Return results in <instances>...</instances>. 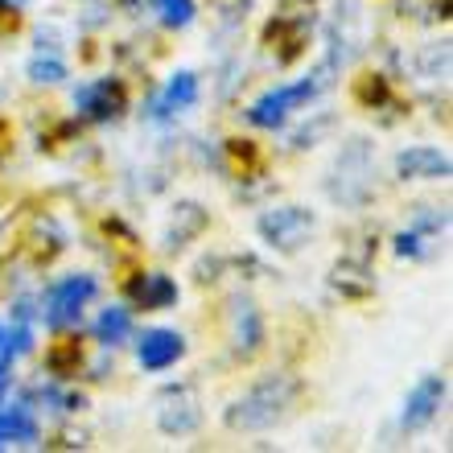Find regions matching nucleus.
Here are the masks:
<instances>
[{
	"label": "nucleus",
	"instance_id": "1",
	"mask_svg": "<svg viewBox=\"0 0 453 453\" xmlns=\"http://www.w3.org/2000/svg\"><path fill=\"white\" fill-rule=\"evenodd\" d=\"M301 400H305V383L297 375H264L239 400L226 404L223 425L231 433H268L288 417H297Z\"/></svg>",
	"mask_w": 453,
	"mask_h": 453
},
{
	"label": "nucleus",
	"instance_id": "2",
	"mask_svg": "<svg viewBox=\"0 0 453 453\" xmlns=\"http://www.w3.org/2000/svg\"><path fill=\"white\" fill-rule=\"evenodd\" d=\"M203 425V395L190 383H169L157 395V429L165 437H190Z\"/></svg>",
	"mask_w": 453,
	"mask_h": 453
},
{
	"label": "nucleus",
	"instance_id": "3",
	"mask_svg": "<svg viewBox=\"0 0 453 453\" xmlns=\"http://www.w3.org/2000/svg\"><path fill=\"white\" fill-rule=\"evenodd\" d=\"M313 226H318V219H313V211H305V206H276V211L260 215L256 231H260V239L268 243V248L301 251L305 248V239L313 235Z\"/></svg>",
	"mask_w": 453,
	"mask_h": 453
},
{
	"label": "nucleus",
	"instance_id": "4",
	"mask_svg": "<svg viewBox=\"0 0 453 453\" xmlns=\"http://www.w3.org/2000/svg\"><path fill=\"white\" fill-rule=\"evenodd\" d=\"M96 297V276H62L58 285L46 293V326L66 330L83 318V305Z\"/></svg>",
	"mask_w": 453,
	"mask_h": 453
},
{
	"label": "nucleus",
	"instance_id": "5",
	"mask_svg": "<svg viewBox=\"0 0 453 453\" xmlns=\"http://www.w3.org/2000/svg\"><path fill=\"white\" fill-rule=\"evenodd\" d=\"M313 91H318V83H293V87H276V91H268V96H260L256 104H251L248 119L256 124V128H280L288 119V111H297L301 104H310Z\"/></svg>",
	"mask_w": 453,
	"mask_h": 453
},
{
	"label": "nucleus",
	"instance_id": "6",
	"mask_svg": "<svg viewBox=\"0 0 453 453\" xmlns=\"http://www.w3.org/2000/svg\"><path fill=\"white\" fill-rule=\"evenodd\" d=\"M264 46L276 54L280 66L297 62L310 46V17H297V12H276L273 21L264 25Z\"/></svg>",
	"mask_w": 453,
	"mask_h": 453
},
{
	"label": "nucleus",
	"instance_id": "7",
	"mask_svg": "<svg viewBox=\"0 0 453 453\" xmlns=\"http://www.w3.org/2000/svg\"><path fill=\"white\" fill-rule=\"evenodd\" d=\"M74 108L83 111L87 119H116L128 111V87L119 83V79H96V83H87L74 91Z\"/></svg>",
	"mask_w": 453,
	"mask_h": 453
},
{
	"label": "nucleus",
	"instance_id": "8",
	"mask_svg": "<svg viewBox=\"0 0 453 453\" xmlns=\"http://www.w3.org/2000/svg\"><path fill=\"white\" fill-rule=\"evenodd\" d=\"M445 380L441 375H425V380L412 388V395H408V404H404V429L408 433H417L425 429V425H433L437 420V412H441L445 404Z\"/></svg>",
	"mask_w": 453,
	"mask_h": 453
},
{
	"label": "nucleus",
	"instance_id": "9",
	"mask_svg": "<svg viewBox=\"0 0 453 453\" xmlns=\"http://www.w3.org/2000/svg\"><path fill=\"white\" fill-rule=\"evenodd\" d=\"M181 355H186V338L178 330H144L136 342V358L144 371H169Z\"/></svg>",
	"mask_w": 453,
	"mask_h": 453
},
{
	"label": "nucleus",
	"instance_id": "10",
	"mask_svg": "<svg viewBox=\"0 0 453 453\" xmlns=\"http://www.w3.org/2000/svg\"><path fill=\"white\" fill-rule=\"evenodd\" d=\"M395 173L404 181H437V178H449L453 165L441 149L417 144V149H404V153L395 157Z\"/></svg>",
	"mask_w": 453,
	"mask_h": 453
},
{
	"label": "nucleus",
	"instance_id": "11",
	"mask_svg": "<svg viewBox=\"0 0 453 453\" xmlns=\"http://www.w3.org/2000/svg\"><path fill=\"white\" fill-rule=\"evenodd\" d=\"M128 297L141 305L144 313H157V310H169L173 301H178V285L169 280L165 273H136L128 280Z\"/></svg>",
	"mask_w": 453,
	"mask_h": 453
},
{
	"label": "nucleus",
	"instance_id": "12",
	"mask_svg": "<svg viewBox=\"0 0 453 453\" xmlns=\"http://www.w3.org/2000/svg\"><path fill=\"white\" fill-rule=\"evenodd\" d=\"M83 367V338L79 334H62L46 346V371L54 380H71Z\"/></svg>",
	"mask_w": 453,
	"mask_h": 453
},
{
	"label": "nucleus",
	"instance_id": "13",
	"mask_svg": "<svg viewBox=\"0 0 453 453\" xmlns=\"http://www.w3.org/2000/svg\"><path fill=\"white\" fill-rule=\"evenodd\" d=\"M231 342H235L239 355H256L264 342V322L260 313H256V305H243V310L235 313V326H231Z\"/></svg>",
	"mask_w": 453,
	"mask_h": 453
},
{
	"label": "nucleus",
	"instance_id": "14",
	"mask_svg": "<svg viewBox=\"0 0 453 453\" xmlns=\"http://www.w3.org/2000/svg\"><path fill=\"white\" fill-rule=\"evenodd\" d=\"M0 437L4 441H17V445H34L37 441V420L34 412L25 404H12L0 412Z\"/></svg>",
	"mask_w": 453,
	"mask_h": 453
},
{
	"label": "nucleus",
	"instance_id": "15",
	"mask_svg": "<svg viewBox=\"0 0 453 453\" xmlns=\"http://www.w3.org/2000/svg\"><path fill=\"white\" fill-rule=\"evenodd\" d=\"M355 104L358 108H367V111H380L392 104V83L383 79V74L375 71H363L355 79Z\"/></svg>",
	"mask_w": 453,
	"mask_h": 453
},
{
	"label": "nucleus",
	"instance_id": "16",
	"mask_svg": "<svg viewBox=\"0 0 453 453\" xmlns=\"http://www.w3.org/2000/svg\"><path fill=\"white\" fill-rule=\"evenodd\" d=\"M128 334H132V313H128V310H119V305H111V310L99 313V322H96V338H99L104 346H119Z\"/></svg>",
	"mask_w": 453,
	"mask_h": 453
},
{
	"label": "nucleus",
	"instance_id": "17",
	"mask_svg": "<svg viewBox=\"0 0 453 453\" xmlns=\"http://www.w3.org/2000/svg\"><path fill=\"white\" fill-rule=\"evenodd\" d=\"M194 99H198V79H194L190 71H181L173 83H169L165 99L157 104V116H169V111H181V108H190Z\"/></svg>",
	"mask_w": 453,
	"mask_h": 453
},
{
	"label": "nucleus",
	"instance_id": "18",
	"mask_svg": "<svg viewBox=\"0 0 453 453\" xmlns=\"http://www.w3.org/2000/svg\"><path fill=\"white\" fill-rule=\"evenodd\" d=\"M206 226V215H203V206H194V203H186V206H178V219H173V231H169V248H181L190 235H198Z\"/></svg>",
	"mask_w": 453,
	"mask_h": 453
},
{
	"label": "nucleus",
	"instance_id": "19",
	"mask_svg": "<svg viewBox=\"0 0 453 453\" xmlns=\"http://www.w3.org/2000/svg\"><path fill=\"white\" fill-rule=\"evenodd\" d=\"M226 157H231V161H235V169H243V173L260 169V149H256V141H243V136L226 141Z\"/></svg>",
	"mask_w": 453,
	"mask_h": 453
},
{
	"label": "nucleus",
	"instance_id": "20",
	"mask_svg": "<svg viewBox=\"0 0 453 453\" xmlns=\"http://www.w3.org/2000/svg\"><path fill=\"white\" fill-rule=\"evenodd\" d=\"M161 4V21L169 29H186L194 21V0H157Z\"/></svg>",
	"mask_w": 453,
	"mask_h": 453
},
{
	"label": "nucleus",
	"instance_id": "21",
	"mask_svg": "<svg viewBox=\"0 0 453 453\" xmlns=\"http://www.w3.org/2000/svg\"><path fill=\"white\" fill-rule=\"evenodd\" d=\"M29 79H34V83H62V79H66V66H62L58 58L37 54V58L29 62Z\"/></svg>",
	"mask_w": 453,
	"mask_h": 453
},
{
	"label": "nucleus",
	"instance_id": "22",
	"mask_svg": "<svg viewBox=\"0 0 453 453\" xmlns=\"http://www.w3.org/2000/svg\"><path fill=\"white\" fill-rule=\"evenodd\" d=\"M17 29H21V12H17V4H4V0H0V42H4L9 34H17Z\"/></svg>",
	"mask_w": 453,
	"mask_h": 453
},
{
	"label": "nucleus",
	"instance_id": "23",
	"mask_svg": "<svg viewBox=\"0 0 453 453\" xmlns=\"http://www.w3.org/2000/svg\"><path fill=\"white\" fill-rule=\"evenodd\" d=\"M395 251H400V256H420V251H425V235H420V231H404V235L395 239Z\"/></svg>",
	"mask_w": 453,
	"mask_h": 453
},
{
	"label": "nucleus",
	"instance_id": "24",
	"mask_svg": "<svg viewBox=\"0 0 453 453\" xmlns=\"http://www.w3.org/2000/svg\"><path fill=\"white\" fill-rule=\"evenodd\" d=\"M34 346V334L25 330V326H17V330H9V355H25Z\"/></svg>",
	"mask_w": 453,
	"mask_h": 453
},
{
	"label": "nucleus",
	"instance_id": "25",
	"mask_svg": "<svg viewBox=\"0 0 453 453\" xmlns=\"http://www.w3.org/2000/svg\"><path fill=\"white\" fill-rule=\"evenodd\" d=\"M4 392H9V367H4V358H0V400H4Z\"/></svg>",
	"mask_w": 453,
	"mask_h": 453
},
{
	"label": "nucleus",
	"instance_id": "26",
	"mask_svg": "<svg viewBox=\"0 0 453 453\" xmlns=\"http://www.w3.org/2000/svg\"><path fill=\"white\" fill-rule=\"evenodd\" d=\"M0 358H9V330L0 326Z\"/></svg>",
	"mask_w": 453,
	"mask_h": 453
},
{
	"label": "nucleus",
	"instance_id": "27",
	"mask_svg": "<svg viewBox=\"0 0 453 453\" xmlns=\"http://www.w3.org/2000/svg\"><path fill=\"white\" fill-rule=\"evenodd\" d=\"M4 4H21V0H4Z\"/></svg>",
	"mask_w": 453,
	"mask_h": 453
},
{
	"label": "nucleus",
	"instance_id": "28",
	"mask_svg": "<svg viewBox=\"0 0 453 453\" xmlns=\"http://www.w3.org/2000/svg\"><path fill=\"white\" fill-rule=\"evenodd\" d=\"M0 445H4V437H0Z\"/></svg>",
	"mask_w": 453,
	"mask_h": 453
},
{
	"label": "nucleus",
	"instance_id": "29",
	"mask_svg": "<svg viewBox=\"0 0 453 453\" xmlns=\"http://www.w3.org/2000/svg\"><path fill=\"white\" fill-rule=\"evenodd\" d=\"M153 4H157V0H153Z\"/></svg>",
	"mask_w": 453,
	"mask_h": 453
}]
</instances>
